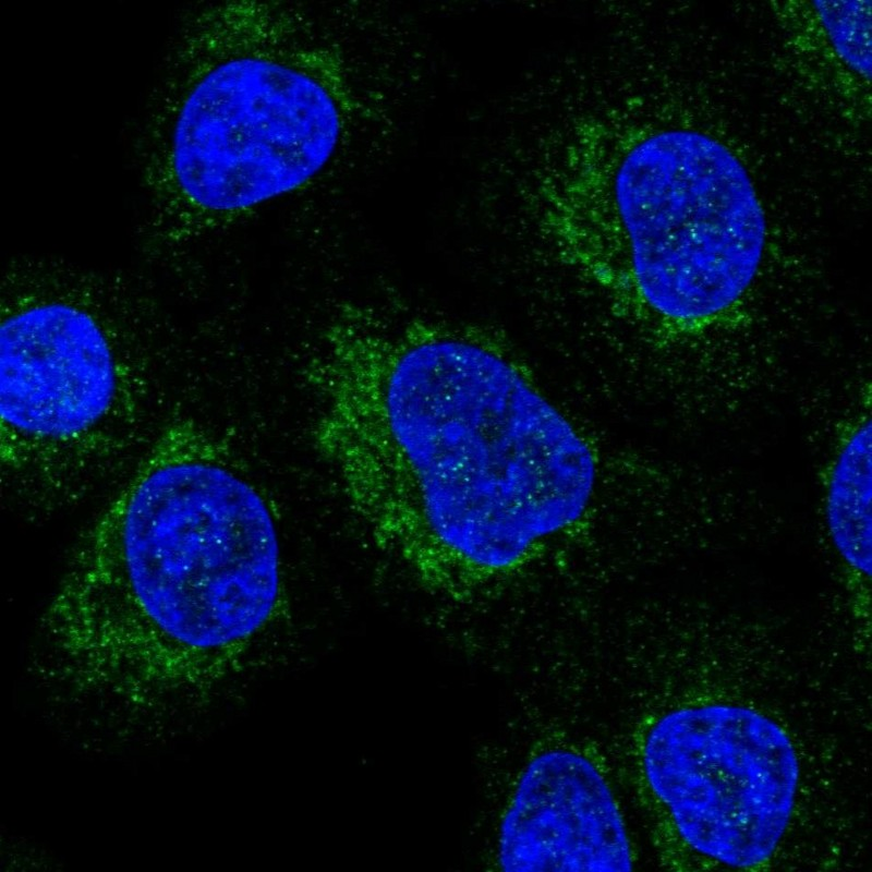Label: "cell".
<instances>
[{
  "instance_id": "6da1fadb",
  "label": "cell",
  "mask_w": 872,
  "mask_h": 872,
  "mask_svg": "<svg viewBox=\"0 0 872 872\" xmlns=\"http://www.w3.org/2000/svg\"><path fill=\"white\" fill-rule=\"evenodd\" d=\"M286 604L267 499L232 440L182 399L78 542L31 675L78 739L165 744L253 679Z\"/></svg>"
},
{
  "instance_id": "7a4b0ae2",
  "label": "cell",
  "mask_w": 872,
  "mask_h": 872,
  "mask_svg": "<svg viewBox=\"0 0 872 872\" xmlns=\"http://www.w3.org/2000/svg\"><path fill=\"white\" fill-rule=\"evenodd\" d=\"M326 449L373 544L451 600L528 565L588 509L595 456L491 328L380 323L329 367Z\"/></svg>"
},
{
  "instance_id": "3957f363",
  "label": "cell",
  "mask_w": 872,
  "mask_h": 872,
  "mask_svg": "<svg viewBox=\"0 0 872 872\" xmlns=\"http://www.w3.org/2000/svg\"><path fill=\"white\" fill-rule=\"evenodd\" d=\"M362 4L198 3L180 19L140 136L143 244L173 255L316 183L396 110Z\"/></svg>"
},
{
  "instance_id": "277c9868",
  "label": "cell",
  "mask_w": 872,
  "mask_h": 872,
  "mask_svg": "<svg viewBox=\"0 0 872 872\" xmlns=\"http://www.w3.org/2000/svg\"><path fill=\"white\" fill-rule=\"evenodd\" d=\"M601 211L569 252L677 388L722 379L777 336L803 278L774 251L740 159L704 131L643 132L611 166Z\"/></svg>"
},
{
  "instance_id": "5b68a950",
  "label": "cell",
  "mask_w": 872,
  "mask_h": 872,
  "mask_svg": "<svg viewBox=\"0 0 872 872\" xmlns=\"http://www.w3.org/2000/svg\"><path fill=\"white\" fill-rule=\"evenodd\" d=\"M0 325L2 475L39 509L136 459L187 384L174 323L124 275L16 257Z\"/></svg>"
},
{
  "instance_id": "8992f818",
  "label": "cell",
  "mask_w": 872,
  "mask_h": 872,
  "mask_svg": "<svg viewBox=\"0 0 872 872\" xmlns=\"http://www.w3.org/2000/svg\"><path fill=\"white\" fill-rule=\"evenodd\" d=\"M642 797L663 835L732 868L765 863L792 819L800 766L772 717L732 702L682 704L637 736Z\"/></svg>"
},
{
  "instance_id": "52a82bcc",
  "label": "cell",
  "mask_w": 872,
  "mask_h": 872,
  "mask_svg": "<svg viewBox=\"0 0 872 872\" xmlns=\"http://www.w3.org/2000/svg\"><path fill=\"white\" fill-rule=\"evenodd\" d=\"M496 858L505 871L632 868L619 804L588 754L555 746L525 763L504 810Z\"/></svg>"
},
{
  "instance_id": "ba28073f",
  "label": "cell",
  "mask_w": 872,
  "mask_h": 872,
  "mask_svg": "<svg viewBox=\"0 0 872 872\" xmlns=\"http://www.w3.org/2000/svg\"><path fill=\"white\" fill-rule=\"evenodd\" d=\"M870 383L833 424L816 479L822 520L849 615L870 627L872 414Z\"/></svg>"
},
{
  "instance_id": "9c48e42d",
  "label": "cell",
  "mask_w": 872,
  "mask_h": 872,
  "mask_svg": "<svg viewBox=\"0 0 872 872\" xmlns=\"http://www.w3.org/2000/svg\"><path fill=\"white\" fill-rule=\"evenodd\" d=\"M790 52L844 105L870 107L871 2L776 3Z\"/></svg>"
}]
</instances>
